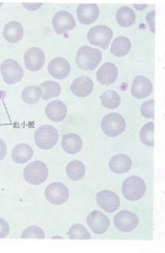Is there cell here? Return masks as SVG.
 Listing matches in <instances>:
<instances>
[{"instance_id": "obj_30", "label": "cell", "mask_w": 165, "mask_h": 253, "mask_svg": "<svg viewBox=\"0 0 165 253\" xmlns=\"http://www.w3.org/2000/svg\"><path fill=\"white\" fill-rule=\"evenodd\" d=\"M139 137L142 143H144V145H154V123H153V122L145 124L143 127L140 128Z\"/></svg>"}, {"instance_id": "obj_31", "label": "cell", "mask_w": 165, "mask_h": 253, "mask_svg": "<svg viewBox=\"0 0 165 253\" xmlns=\"http://www.w3.org/2000/svg\"><path fill=\"white\" fill-rule=\"evenodd\" d=\"M69 238L72 240H90L91 235L82 224H74L69 230Z\"/></svg>"}, {"instance_id": "obj_14", "label": "cell", "mask_w": 165, "mask_h": 253, "mask_svg": "<svg viewBox=\"0 0 165 253\" xmlns=\"http://www.w3.org/2000/svg\"><path fill=\"white\" fill-rule=\"evenodd\" d=\"M99 14V7L96 3H81L76 9L79 22L83 25H90V24L95 23L98 19Z\"/></svg>"}, {"instance_id": "obj_37", "label": "cell", "mask_w": 165, "mask_h": 253, "mask_svg": "<svg viewBox=\"0 0 165 253\" xmlns=\"http://www.w3.org/2000/svg\"><path fill=\"white\" fill-rule=\"evenodd\" d=\"M23 6L25 7L27 10L34 11L36 9H38V8L42 6V3H23Z\"/></svg>"}, {"instance_id": "obj_4", "label": "cell", "mask_w": 165, "mask_h": 253, "mask_svg": "<svg viewBox=\"0 0 165 253\" xmlns=\"http://www.w3.org/2000/svg\"><path fill=\"white\" fill-rule=\"evenodd\" d=\"M101 129L107 136L116 137L120 135L126 129V121H125V118L120 114H108L102 120Z\"/></svg>"}, {"instance_id": "obj_8", "label": "cell", "mask_w": 165, "mask_h": 253, "mask_svg": "<svg viewBox=\"0 0 165 253\" xmlns=\"http://www.w3.org/2000/svg\"><path fill=\"white\" fill-rule=\"evenodd\" d=\"M45 198L53 205H62L69 199V189L61 182H53L46 187Z\"/></svg>"}, {"instance_id": "obj_16", "label": "cell", "mask_w": 165, "mask_h": 253, "mask_svg": "<svg viewBox=\"0 0 165 253\" xmlns=\"http://www.w3.org/2000/svg\"><path fill=\"white\" fill-rule=\"evenodd\" d=\"M153 91L152 81L146 77L138 76L132 81V95L138 99L148 97Z\"/></svg>"}, {"instance_id": "obj_11", "label": "cell", "mask_w": 165, "mask_h": 253, "mask_svg": "<svg viewBox=\"0 0 165 253\" xmlns=\"http://www.w3.org/2000/svg\"><path fill=\"white\" fill-rule=\"evenodd\" d=\"M137 215L130 211H122L114 217L115 226L122 232H131L138 225Z\"/></svg>"}, {"instance_id": "obj_17", "label": "cell", "mask_w": 165, "mask_h": 253, "mask_svg": "<svg viewBox=\"0 0 165 253\" xmlns=\"http://www.w3.org/2000/svg\"><path fill=\"white\" fill-rule=\"evenodd\" d=\"M45 114L48 120L52 122H62L66 117L67 108L66 105L61 100H53L48 103L45 107Z\"/></svg>"}, {"instance_id": "obj_1", "label": "cell", "mask_w": 165, "mask_h": 253, "mask_svg": "<svg viewBox=\"0 0 165 253\" xmlns=\"http://www.w3.org/2000/svg\"><path fill=\"white\" fill-rule=\"evenodd\" d=\"M102 60V53L99 48L81 46L76 53L75 62L82 70H95Z\"/></svg>"}, {"instance_id": "obj_22", "label": "cell", "mask_w": 165, "mask_h": 253, "mask_svg": "<svg viewBox=\"0 0 165 253\" xmlns=\"http://www.w3.org/2000/svg\"><path fill=\"white\" fill-rule=\"evenodd\" d=\"M109 168L112 172L123 174L126 173L132 168V160L126 154H117L112 157L109 162Z\"/></svg>"}, {"instance_id": "obj_39", "label": "cell", "mask_w": 165, "mask_h": 253, "mask_svg": "<svg viewBox=\"0 0 165 253\" xmlns=\"http://www.w3.org/2000/svg\"><path fill=\"white\" fill-rule=\"evenodd\" d=\"M2 6V2H0V7H1Z\"/></svg>"}, {"instance_id": "obj_25", "label": "cell", "mask_w": 165, "mask_h": 253, "mask_svg": "<svg viewBox=\"0 0 165 253\" xmlns=\"http://www.w3.org/2000/svg\"><path fill=\"white\" fill-rule=\"evenodd\" d=\"M116 19H117V23L122 27H130L132 24L135 23L136 20V15L135 11L130 7H122L119 10H117V14H116Z\"/></svg>"}, {"instance_id": "obj_38", "label": "cell", "mask_w": 165, "mask_h": 253, "mask_svg": "<svg viewBox=\"0 0 165 253\" xmlns=\"http://www.w3.org/2000/svg\"><path fill=\"white\" fill-rule=\"evenodd\" d=\"M146 7H147V5H135V8L138 10H144Z\"/></svg>"}, {"instance_id": "obj_24", "label": "cell", "mask_w": 165, "mask_h": 253, "mask_svg": "<svg viewBox=\"0 0 165 253\" xmlns=\"http://www.w3.org/2000/svg\"><path fill=\"white\" fill-rule=\"evenodd\" d=\"M132 43L130 39L125 38V36H119V38L115 39L114 42L111 43L110 51L115 56H118V58H122L128 54V52L131 51Z\"/></svg>"}, {"instance_id": "obj_21", "label": "cell", "mask_w": 165, "mask_h": 253, "mask_svg": "<svg viewBox=\"0 0 165 253\" xmlns=\"http://www.w3.org/2000/svg\"><path fill=\"white\" fill-rule=\"evenodd\" d=\"M24 28L21 23L18 22H9L3 27L2 36L5 38L7 42L9 43H17L23 39Z\"/></svg>"}, {"instance_id": "obj_28", "label": "cell", "mask_w": 165, "mask_h": 253, "mask_svg": "<svg viewBox=\"0 0 165 253\" xmlns=\"http://www.w3.org/2000/svg\"><path fill=\"white\" fill-rule=\"evenodd\" d=\"M42 97V90L38 85H30L25 88L22 92V98L28 105H34Z\"/></svg>"}, {"instance_id": "obj_2", "label": "cell", "mask_w": 165, "mask_h": 253, "mask_svg": "<svg viewBox=\"0 0 165 253\" xmlns=\"http://www.w3.org/2000/svg\"><path fill=\"white\" fill-rule=\"evenodd\" d=\"M122 193L127 201H138L146 193V185L142 178L132 175L124 181Z\"/></svg>"}, {"instance_id": "obj_36", "label": "cell", "mask_w": 165, "mask_h": 253, "mask_svg": "<svg viewBox=\"0 0 165 253\" xmlns=\"http://www.w3.org/2000/svg\"><path fill=\"white\" fill-rule=\"evenodd\" d=\"M6 154H7V145L6 143L0 138V160H2V159L6 157Z\"/></svg>"}, {"instance_id": "obj_5", "label": "cell", "mask_w": 165, "mask_h": 253, "mask_svg": "<svg viewBox=\"0 0 165 253\" xmlns=\"http://www.w3.org/2000/svg\"><path fill=\"white\" fill-rule=\"evenodd\" d=\"M48 177V169L42 161H34L24 169V178L31 185H41Z\"/></svg>"}, {"instance_id": "obj_10", "label": "cell", "mask_w": 165, "mask_h": 253, "mask_svg": "<svg viewBox=\"0 0 165 253\" xmlns=\"http://www.w3.org/2000/svg\"><path fill=\"white\" fill-rule=\"evenodd\" d=\"M24 62H25V67L27 68V70H41L44 63H45V54H44V51L39 47L28 48L25 55H24Z\"/></svg>"}, {"instance_id": "obj_32", "label": "cell", "mask_w": 165, "mask_h": 253, "mask_svg": "<svg viewBox=\"0 0 165 253\" xmlns=\"http://www.w3.org/2000/svg\"><path fill=\"white\" fill-rule=\"evenodd\" d=\"M22 239H44L45 234L39 226H30L24 230L22 233Z\"/></svg>"}, {"instance_id": "obj_33", "label": "cell", "mask_w": 165, "mask_h": 253, "mask_svg": "<svg viewBox=\"0 0 165 253\" xmlns=\"http://www.w3.org/2000/svg\"><path fill=\"white\" fill-rule=\"evenodd\" d=\"M154 100H147L140 107V113L145 118H154Z\"/></svg>"}, {"instance_id": "obj_13", "label": "cell", "mask_w": 165, "mask_h": 253, "mask_svg": "<svg viewBox=\"0 0 165 253\" xmlns=\"http://www.w3.org/2000/svg\"><path fill=\"white\" fill-rule=\"evenodd\" d=\"M87 224L96 234H103L110 226L109 218L99 211H91L87 217Z\"/></svg>"}, {"instance_id": "obj_19", "label": "cell", "mask_w": 165, "mask_h": 253, "mask_svg": "<svg viewBox=\"0 0 165 253\" xmlns=\"http://www.w3.org/2000/svg\"><path fill=\"white\" fill-rule=\"evenodd\" d=\"M94 90V83L87 76H82L80 78L73 80L71 84V91L76 97H87Z\"/></svg>"}, {"instance_id": "obj_6", "label": "cell", "mask_w": 165, "mask_h": 253, "mask_svg": "<svg viewBox=\"0 0 165 253\" xmlns=\"http://www.w3.org/2000/svg\"><path fill=\"white\" fill-rule=\"evenodd\" d=\"M112 36H114V33L111 28L106 25H99L92 27L88 33V41L94 46H99L106 50L109 46Z\"/></svg>"}, {"instance_id": "obj_27", "label": "cell", "mask_w": 165, "mask_h": 253, "mask_svg": "<svg viewBox=\"0 0 165 253\" xmlns=\"http://www.w3.org/2000/svg\"><path fill=\"white\" fill-rule=\"evenodd\" d=\"M42 90V98L44 100H48L51 98L58 97L61 93V85L54 81H45L41 85H39Z\"/></svg>"}, {"instance_id": "obj_29", "label": "cell", "mask_w": 165, "mask_h": 253, "mask_svg": "<svg viewBox=\"0 0 165 253\" xmlns=\"http://www.w3.org/2000/svg\"><path fill=\"white\" fill-rule=\"evenodd\" d=\"M100 100L103 107L108 109H115L120 105V96L117 93V91L114 90H108L104 91L101 96H100Z\"/></svg>"}, {"instance_id": "obj_15", "label": "cell", "mask_w": 165, "mask_h": 253, "mask_svg": "<svg viewBox=\"0 0 165 253\" xmlns=\"http://www.w3.org/2000/svg\"><path fill=\"white\" fill-rule=\"evenodd\" d=\"M48 73L55 79H66L71 72V65L66 59L55 58L48 63Z\"/></svg>"}, {"instance_id": "obj_9", "label": "cell", "mask_w": 165, "mask_h": 253, "mask_svg": "<svg viewBox=\"0 0 165 253\" xmlns=\"http://www.w3.org/2000/svg\"><path fill=\"white\" fill-rule=\"evenodd\" d=\"M52 25H53L56 34L62 35L75 28V19L69 11L61 10L54 15L52 19Z\"/></svg>"}, {"instance_id": "obj_20", "label": "cell", "mask_w": 165, "mask_h": 253, "mask_svg": "<svg viewBox=\"0 0 165 253\" xmlns=\"http://www.w3.org/2000/svg\"><path fill=\"white\" fill-rule=\"evenodd\" d=\"M33 156V149H32L31 145L26 144V143H19V144L15 145V148L11 151V159H13L14 162L18 163V165H23V163L30 161Z\"/></svg>"}, {"instance_id": "obj_7", "label": "cell", "mask_w": 165, "mask_h": 253, "mask_svg": "<svg viewBox=\"0 0 165 253\" xmlns=\"http://www.w3.org/2000/svg\"><path fill=\"white\" fill-rule=\"evenodd\" d=\"M0 72L5 83L8 84H15L23 79L24 71L17 61L13 59L5 60L0 65Z\"/></svg>"}, {"instance_id": "obj_34", "label": "cell", "mask_w": 165, "mask_h": 253, "mask_svg": "<svg viewBox=\"0 0 165 253\" xmlns=\"http://www.w3.org/2000/svg\"><path fill=\"white\" fill-rule=\"evenodd\" d=\"M10 226L6 219L0 217V239L6 238V236L9 234Z\"/></svg>"}, {"instance_id": "obj_3", "label": "cell", "mask_w": 165, "mask_h": 253, "mask_svg": "<svg viewBox=\"0 0 165 253\" xmlns=\"http://www.w3.org/2000/svg\"><path fill=\"white\" fill-rule=\"evenodd\" d=\"M34 140L39 149L50 150L58 143L59 132L52 125H43L36 129Z\"/></svg>"}, {"instance_id": "obj_23", "label": "cell", "mask_w": 165, "mask_h": 253, "mask_svg": "<svg viewBox=\"0 0 165 253\" xmlns=\"http://www.w3.org/2000/svg\"><path fill=\"white\" fill-rule=\"evenodd\" d=\"M62 148L67 154H76L82 149V140L78 134L69 133L62 138Z\"/></svg>"}, {"instance_id": "obj_12", "label": "cell", "mask_w": 165, "mask_h": 253, "mask_svg": "<svg viewBox=\"0 0 165 253\" xmlns=\"http://www.w3.org/2000/svg\"><path fill=\"white\" fill-rule=\"evenodd\" d=\"M96 199L98 205L101 207L103 211H108V213H114V211H117V208L120 206V199L117 194H115L114 191L110 190L99 191L96 196Z\"/></svg>"}, {"instance_id": "obj_26", "label": "cell", "mask_w": 165, "mask_h": 253, "mask_svg": "<svg viewBox=\"0 0 165 253\" xmlns=\"http://www.w3.org/2000/svg\"><path fill=\"white\" fill-rule=\"evenodd\" d=\"M84 173H86V167L79 160L71 161L66 167L67 177L73 181H78L80 179H82Z\"/></svg>"}, {"instance_id": "obj_35", "label": "cell", "mask_w": 165, "mask_h": 253, "mask_svg": "<svg viewBox=\"0 0 165 253\" xmlns=\"http://www.w3.org/2000/svg\"><path fill=\"white\" fill-rule=\"evenodd\" d=\"M146 22L148 24V26H150V30L153 33H155V10H152L147 14Z\"/></svg>"}, {"instance_id": "obj_18", "label": "cell", "mask_w": 165, "mask_h": 253, "mask_svg": "<svg viewBox=\"0 0 165 253\" xmlns=\"http://www.w3.org/2000/svg\"><path fill=\"white\" fill-rule=\"evenodd\" d=\"M118 69L114 63L107 62L102 64L97 71V79L101 84H111L117 80Z\"/></svg>"}]
</instances>
